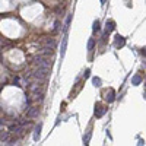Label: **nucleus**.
<instances>
[{
  "mask_svg": "<svg viewBox=\"0 0 146 146\" xmlns=\"http://www.w3.org/2000/svg\"><path fill=\"white\" fill-rule=\"evenodd\" d=\"M48 73H50V69H45V67H38L35 69V72L32 73V76L38 80H45L48 78Z\"/></svg>",
  "mask_w": 146,
  "mask_h": 146,
  "instance_id": "nucleus-1",
  "label": "nucleus"
},
{
  "mask_svg": "<svg viewBox=\"0 0 146 146\" xmlns=\"http://www.w3.org/2000/svg\"><path fill=\"white\" fill-rule=\"evenodd\" d=\"M35 64L38 66V67H45V69H50L51 67V62H48V58L47 57H42V56L35 58Z\"/></svg>",
  "mask_w": 146,
  "mask_h": 146,
  "instance_id": "nucleus-2",
  "label": "nucleus"
},
{
  "mask_svg": "<svg viewBox=\"0 0 146 146\" xmlns=\"http://www.w3.org/2000/svg\"><path fill=\"white\" fill-rule=\"evenodd\" d=\"M105 113H107V107L102 105V104H100V102H96L95 104V111H94L95 117L96 118H101V117H104Z\"/></svg>",
  "mask_w": 146,
  "mask_h": 146,
  "instance_id": "nucleus-3",
  "label": "nucleus"
},
{
  "mask_svg": "<svg viewBox=\"0 0 146 146\" xmlns=\"http://www.w3.org/2000/svg\"><path fill=\"white\" fill-rule=\"evenodd\" d=\"M114 45H115L117 48H123V47L126 45V38H124V36H121L120 34H118V35H115V41H114Z\"/></svg>",
  "mask_w": 146,
  "mask_h": 146,
  "instance_id": "nucleus-4",
  "label": "nucleus"
},
{
  "mask_svg": "<svg viewBox=\"0 0 146 146\" xmlns=\"http://www.w3.org/2000/svg\"><path fill=\"white\" fill-rule=\"evenodd\" d=\"M105 100L108 101V104H111V102L115 100V92H114V89L107 91V94H105Z\"/></svg>",
  "mask_w": 146,
  "mask_h": 146,
  "instance_id": "nucleus-5",
  "label": "nucleus"
},
{
  "mask_svg": "<svg viewBox=\"0 0 146 146\" xmlns=\"http://www.w3.org/2000/svg\"><path fill=\"white\" fill-rule=\"evenodd\" d=\"M36 115H38V108H36V107H31L27 111V117H29V118H34Z\"/></svg>",
  "mask_w": 146,
  "mask_h": 146,
  "instance_id": "nucleus-6",
  "label": "nucleus"
},
{
  "mask_svg": "<svg viewBox=\"0 0 146 146\" xmlns=\"http://www.w3.org/2000/svg\"><path fill=\"white\" fill-rule=\"evenodd\" d=\"M9 137H10V131H5V130L0 131V140H2V142L6 143L9 140Z\"/></svg>",
  "mask_w": 146,
  "mask_h": 146,
  "instance_id": "nucleus-7",
  "label": "nucleus"
},
{
  "mask_svg": "<svg viewBox=\"0 0 146 146\" xmlns=\"http://www.w3.org/2000/svg\"><path fill=\"white\" fill-rule=\"evenodd\" d=\"M107 28H105V31H108V32H111V31H114L115 29V22L114 21H107V25H105Z\"/></svg>",
  "mask_w": 146,
  "mask_h": 146,
  "instance_id": "nucleus-8",
  "label": "nucleus"
},
{
  "mask_svg": "<svg viewBox=\"0 0 146 146\" xmlns=\"http://www.w3.org/2000/svg\"><path fill=\"white\" fill-rule=\"evenodd\" d=\"M41 129H42V126L41 124H38L35 127V133H34V140H38L40 139V136H41Z\"/></svg>",
  "mask_w": 146,
  "mask_h": 146,
  "instance_id": "nucleus-9",
  "label": "nucleus"
},
{
  "mask_svg": "<svg viewBox=\"0 0 146 146\" xmlns=\"http://www.w3.org/2000/svg\"><path fill=\"white\" fill-rule=\"evenodd\" d=\"M44 44H45L47 47H50V48H53V50H54V48H56V41H54L53 38H47V40L44 41Z\"/></svg>",
  "mask_w": 146,
  "mask_h": 146,
  "instance_id": "nucleus-10",
  "label": "nucleus"
},
{
  "mask_svg": "<svg viewBox=\"0 0 146 146\" xmlns=\"http://www.w3.org/2000/svg\"><path fill=\"white\" fill-rule=\"evenodd\" d=\"M95 48V40L94 38H89L88 40V51H92Z\"/></svg>",
  "mask_w": 146,
  "mask_h": 146,
  "instance_id": "nucleus-11",
  "label": "nucleus"
},
{
  "mask_svg": "<svg viewBox=\"0 0 146 146\" xmlns=\"http://www.w3.org/2000/svg\"><path fill=\"white\" fill-rule=\"evenodd\" d=\"M66 47H67V36L64 35V38H63V45H62V57H63L64 53H66Z\"/></svg>",
  "mask_w": 146,
  "mask_h": 146,
  "instance_id": "nucleus-12",
  "label": "nucleus"
},
{
  "mask_svg": "<svg viewBox=\"0 0 146 146\" xmlns=\"http://www.w3.org/2000/svg\"><path fill=\"white\" fill-rule=\"evenodd\" d=\"M92 29H94V32H98V31L101 29V25H100V21H95V22H94V27H92Z\"/></svg>",
  "mask_w": 146,
  "mask_h": 146,
  "instance_id": "nucleus-13",
  "label": "nucleus"
},
{
  "mask_svg": "<svg viewBox=\"0 0 146 146\" xmlns=\"http://www.w3.org/2000/svg\"><path fill=\"white\" fill-rule=\"evenodd\" d=\"M92 83H94V86H101V79L100 78H92Z\"/></svg>",
  "mask_w": 146,
  "mask_h": 146,
  "instance_id": "nucleus-14",
  "label": "nucleus"
},
{
  "mask_svg": "<svg viewBox=\"0 0 146 146\" xmlns=\"http://www.w3.org/2000/svg\"><path fill=\"white\" fill-rule=\"evenodd\" d=\"M42 54H53V48H50V47H44L42 48Z\"/></svg>",
  "mask_w": 146,
  "mask_h": 146,
  "instance_id": "nucleus-15",
  "label": "nucleus"
},
{
  "mask_svg": "<svg viewBox=\"0 0 146 146\" xmlns=\"http://www.w3.org/2000/svg\"><path fill=\"white\" fill-rule=\"evenodd\" d=\"M140 82H142V78H140V76H135V78L131 79V83H133V85H139Z\"/></svg>",
  "mask_w": 146,
  "mask_h": 146,
  "instance_id": "nucleus-16",
  "label": "nucleus"
},
{
  "mask_svg": "<svg viewBox=\"0 0 146 146\" xmlns=\"http://www.w3.org/2000/svg\"><path fill=\"white\" fill-rule=\"evenodd\" d=\"M89 139H91V131L86 133V136H83V143L85 145H89Z\"/></svg>",
  "mask_w": 146,
  "mask_h": 146,
  "instance_id": "nucleus-17",
  "label": "nucleus"
},
{
  "mask_svg": "<svg viewBox=\"0 0 146 146\" xmlns=\"http://www.w3.org/2000/svg\"><path fill=\"white\" fill-rule=\"evenodd\" d=\"M58 29H60V22L57 21V22H56V25H54V31H58Z\"/></svg>",
  "mask_w": 146,
  "mask_h": 146,
  "instance_id": "nucleus-18",
  "label": "nucleus"
},
{
  "mask_svg": "<svg viewBox=\"0 0 146 146\" xmlns=\"http://www.w3.org/2000/svg\"><path fill=\"white\" fill-rule=\"evenodd\" d=\"M89 73H91L89 70H85V73H83V79H86V78L89 76Z\"/></svg>",
  "mask_w": 146,
  "mask_h": 146,
  "instance_id": "nucleus-19",
  "label": "nucleus"
},
{
  "mask_svg": "<svg viewBox=\"0 0 146 146\" xmlns=\"http://www.w3.org/2000/svg\"><path fill=\"white\" fill-rule=\"evenodd\" d=\"M19 83V78H15L13 79V85H18ZM18 86H19V85H18Z\"/></svg>",
  "mask_w": 146,
  "mask_h": 146,
  "instance_id": "nucleus-20",
  "label": "nucleus"
},
{
  "mask_svg": "<svg viewBox=\"0 0 146 146\" xmlns=\"http://www.w3.org/2000/svg\"><path fill=\"white\" fill-rule=\"evenodd\" d=\"M2 130H5V129H3V126H2V124H0V131H2Z\"/></svg>",
  "mask_w": 146,
  "mask_h": 146,
  "instance_id": "nucleus-21",
  "label": "nucleus"
},
{
  "mask_svg": "<svg viewBox=\"0 0 146 146\" xmlns=\"http://www.w3.org/2000/svg\"><path fill=\"white\" fill-rule=\"evenodd\" d=\"M105 2H107V0H101V3H102V5H105Z\"/></svg>",
  "mask_w": 146,
  "mask_h": 146,
  "instance_id": "nucleus-22",
  "label": "nucleus"
}]
</instances>
